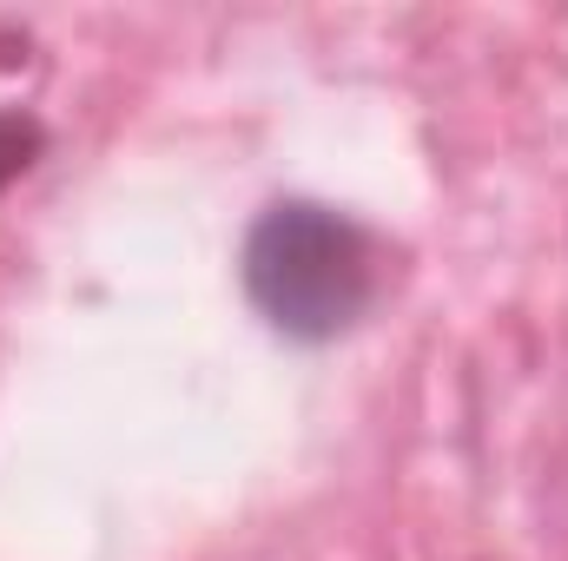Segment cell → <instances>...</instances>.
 Here are the masks:
<instances>
[{
	"instance_id": "cell-1",
	"label": "cell",
	"mask_w": 568,
	"mask_h": 561,
	"mask_svg": "<svg viewBox=\"0 0 568 561\" xmlns=\"http://www.w3.org/2000/svg\"><path fill=\"white\" fill-rule=\"evenodd\" d=\"M239 290L272 337L324 350L377 310L384 245L344 205L272 198L239 238Z\"/></svg>"
},
{
	"instance_id": "cell-2",
	"label": "cell",
	"mask_w": 568,
	"mask_h": 561,
	"mask_svg": "<svg viewBox=\"0 0 568 561\" xmlns=\"http://www.w3.org/2000/svg\"><path fill=\"white\" fill-rule=\"evenodd\" d=\"M47 145H53V126L33 106H0V198L47 159Z\"/></svg>"
}]
</instances>
